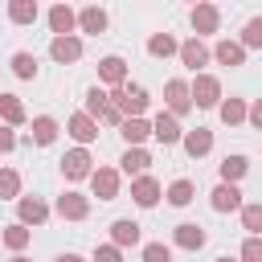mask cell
<instances>
[{"label":"cell","mask_w":262,"mask_h":262,"mask_svg":"<svg viewBox=\"0 0 262 262\" xmlns=\"http://www.w3.org/2000/svg\"><path fill=\"white\" fill-rule=\"evenodd\" d=\"M102 25H106L102 8H86V12H82V29H86V33H102Z\"/></svg>","instance_id":"21"},{"label":"cell","mask_w":262,"mask_h":262,"mask_svg":"<svg viewBox=\"0 0 262 262\" xmlns=\"http://www.w3.org/2000/svg\"><path fill=\"white\" fill-rule=\"evenodd\" d=\"M217 61H225V66H242V45L221 41V45H217Z\"/></svg>","instance_id":"22"},{"label":"cell","mask_w":262,"mask_h":262,"mask_svg":"<svg viewBox=\"0 0 262 262\" xmlns=\"http://www.w3.org/2000/svg\"><path fill=\"white\" fill-rule=\"evenodd\" d=\"M0 147H12V131H0Z\"/></svg>","instance_id":"39"},{"label":"cell","mask_w":262,"mask_h":262,"mask_svg":"<svg viewBox=\"0 0 262 262\" xmlns=\"http://www.w3.org/2000/svg\"><path fill=\"white\" fill-rule=\"evenodd\" d=\"M168 201H172V205H188V201H192V184H188V180H176V184L168 188Z\"/></svg>","instance_id":"23"},{"label":"cell","mask_w":262,"mask_h":262,"mask_svg":"<svg viewBox=\"0 0 262 262\" xmlns=\"http://www.w3.org/2000/svg\"><path fill=\"white\" fill-rule=\"evenodd\" d=\"M57 213H61V217H86V201L70 192V196H61V201H57Z\"/></svg>","instance_id":"17"},{"label":"cell","mask_w":262,"mask_h":262,"mask_svg":"<svg viewBox=\"0 0 262 262\" xmlns=\"http://www.w3.org/2000/svg\"><path fill=\"white\" fill-rule=\"evenodd\" d=\"M61 168H66V176H70V180H78V176H86V172H90V156H86V151H70V156L61 160Z\"/></svg>","instance_id":"3"},{"label":"cell","mask_w":262,"mask_h":262,"mask_svg":"<svg viewBox=\"0 0 262 262\" xmlns=\"http://www.w3.org/2000/svg\"><path fill=\"white\" fill-rule=\"evenodd\" d=\"M250 119H254V123H258V127H262V102H258V106H254V111H250Z\"/></svg>","instance_id":"40"},{"label":"cell","mask_w":262,"mask_h":262,"mask_svg":"<svg viewBox=\"0 0 262 262\" xmlns=\"http://www.w3.org/2000/svg\"><path fill=\"white\" fill-rule=\"evenodd\" d=\"M217 262H229V258H217Z\"/></svg>","instance_id":"42"},{"label":"cell","mask_w":262,"mask_h":262,"mask_svg":"<svg viewBox=\"0 0 262 262\" xmlns=\"http://www.w3.org/2000/svg\"><path fill=\"white\" fill-rule=\"evenodd\" d=\"M131 196H135L139 205H156V196H160V188H156V180H151V176H143V180H135V188H131Z\"/></svg>","instance_id":"8"},{"label":"cell","mask_w":262,"mask_h":262,"mask_svg":"<svg viewBox=\"0 0 262 262\" xmlns=\"http://www.w3.org/2000/svg\"><path fill=\"white\" fill-rule=\"evenodd\" d=\"M192 98H196L201 106H213V102H217V82H213V78H196Z\"/></svg>","instance_id":"6"},{"label":"cell","mask_w":262,"mask_h":262,"mask_svg":"<svg viewBox=\"0 0 262 262\" xmlns=\"http://www.w3.org/2000/svg\"><path fill=\"white\" fill-rule=\"evenodd\" d=\"M192 25H196L201 33H213V29H217V8H209V4L192 8Z\"/></svg>","instance_id":"10"},{"label":"cell","mask_w":262,"mask_h":262,"mask_svg":"<svg viewBox=\"0 0 262 262\" xmlns=\"http://www.w3.org/2000/svg\"><path fill=\"white\" fill-rule=\"evenodd\" d=\"M246 45H262V20H250L246 25Z\"/></svg>","instance_id":"37"},{"label":"cell","mask_w":262,"mask_h":262,"mask_svg":"<svg viewBox=\"0 0 262 262\" xmlns=\"http://www.w3.org/2000/svg\"><path fill=\"white\" fill-rule=\"evenodd\" d=\"M8 12H12V20H20V25H25V20H33V16H37V4H12Z\"/></svg>","instance_id":"34"},{"label":"cell","mask_w":262,"mask_h":262,"mask_svg":"<svg viewBox=\"0 0 262 262\" xmlns=\"http://www.w3.org/2000/svg\"><path fill=\"white\" fill-rule=\"evenodd\" d=\"M53 135H57V123L53 119H37L33 123V139L37 143H53Z\"/></svg>","instance_id":"19"},{"label":"cell","mask_w":262,"mask_h":262,"mask_svg":"<svg viewBox=\"0 0 262 262\" xmlns=\"http://www.w3.org/2000/svg\"><path fill=\"white\" fill-rule=\"evenodd\" d=\"M147 49H151V53H156V57H168V53H172V49H176V41H172V37H168V33H164V37H151V41H147Z\"/></svg>","instance_id":"26"},{"label":"cell","mask_w":262,"mask_h":262,"mask_svg":"<svg viewBox=\"0 0 262 262\" xmlns=\"http://www.w3.org/2000/svg\"><path fill=\"white\" fill-rule=\"evenodd\" d=\"M4 242H8V246H12V250H20V246H25V242H29V233H25V229H20V225H12V229H8V233H4Z\"/></svg>","instance_id":"36"},{"label":"cell","mask_w":262,"mask_h":262,"mask_svg":"<svg viewBox=\"0 0 262 262\" xmlns=\"http://www.w3.org/2000/svg\"><path fill=\"white\" fill-rule=\"evenodd\" d=\"M242 172H246V160H242V156H229V160L221 164V176H225V180H237Z\"/></svg>","instance_id":"29"},{"label":"cell","mask_w":262,"mask_h":262,"mask_svg":"<svg viewBox=\"0 0 262 262\" xmlns=\"http://www.w3.org/2000/svg\"><path fill=\"white\" fill-rule=\"evenodd\" d=\"M184 147H188V156H205V151L213 147V135H209L205 127H196V131H192V135L184 139Z\"/></svg>","instance_id":"7"},{"label":"cell","mask_w":262,"mask_h":262,"mask_svg":"<svg viewBox=\"0 0 262 262\" xmlns=\"http://www.w3.org/2000/svg\"><path fill=\"white\" fill-rule=\"evenodd\" d=\"M242 115H246V111H242V102H237V98H229V102L221 106V119H225V123H237Z\"/></svg>","instance_id":"35"},{"label":"cell","mask_w":262,"mask_h":262,"mask_svg":"<svg viewBox=\"0 0 262 262\" xmlns=\"http://www.w3.org/2000/svg\"><path fill=\"white\" fill-rule=\"evenodd\" d=\"M242 221H246V229L262 233V205H246V209H242Z\"/></svg>","instance_id":"25"},{"label":"cell","mask_w":262,"mask_h":262,"mask_svg":"<svg viewBox=\"0 0 262 262\" xmlns=\"http://www.w3.org/2000/svg\"><path fill=\"white\" fill-rule=\"evenodd\" d=\"M237 205H242V192H237L233 184H221V188L213 192V209L225 213V209H237Z\"/></svg>","instance_id":"4"},{"label":"cell","mask_w":262,"mask_h":262,"mask_svg":"<svg viewBox=\"0 0 262 262\" xmlns=\"http://www.w3.org/2000/svg\"><path fill=\"white\" fill-rule=\"evenodd\" d=\"M115 98H119V111H131V115H139V111L147 106V94H143L139 86H127V90H119Z\"/></svg>","instance_id":"1"},{"label":"cell","mask_w":262,"mask_h":262,"mask_svg":"<svg viewBox=\"0 0 262 262\" xmlns=\"http://www.w3.org/2000/svg\"><path fill=\"white\" fill-rule=\"evenodd\" d=\"M70 135H74V139H82V143H90L98 131H94V123H90L86 115H74V119H70Z\"/></svg>","instance_id":"13"},{"label":"cell","mask_w":262,"mask_h":262,"mask_svg":"<svg viewBox=\"0 0 262 262\" xmlns=\"http://www.w3.org/2000/svg\"><path fill=\"white\" fill-rule=\"evenodd\" d=\"M111 229H115V242H119V246H135V242H139V225H135V221H115Z\"/></svg>","instance_id":"14"},{"label":"cell","mask_w":262,"mask_h":262,"mask_svg":"<svg viewBox=\"0 0 262 262\" xmlns=\"http://www.w3.org/2000/svg\"><path fill=\"white\" fill-rule=\"evenodd\" d=\"M0 115H4L8 123H20V119H25V111H20V102H16L12 94H0Z\"/></svg>","instance_id":"18"},{"label":"cell","mask_w":262,"mask_h":262,"mask_svg":"<svg viewBox=\"0 0 262 262\" xmlns=\"http://www.w3.org/2000/svg\"><path fill=\"white\" fill-rule=\"evenodd\" d=\"M20 217L25 221H45V205L41 201H20Z\"/></svg>","instance_id":"30"},{"label":"cell","mask_w":262,"mask_h":262,"mask_svg":"<svg viewBox=\"0 0 262 262\" xmlns=\"http://www.w3.org/2000/svg\"><path fill=\"white\" fill-rule=\"evenodd\" d=\"M115 188H119L115 172H94V192H98L102 201H111V196H115Z\"/></svg>","instance_id":"16"},{"label":"cell","mask_w":262,"mask_h":262,"mask_svg":"<svg viewBox=\"0 0 262 262\" xmlns=\"http://www.w3.org/2000/svg\"><path fill=\"white\" fill-rule=\"evenodd\" d=\"M168 102H172L176 115L188 111V102H192V98H188V86H184V82H168Z\"/></svg>","instance_id":"12"},{"label":"cell","mask_w":262,"mask_h":262,"mask_svg":"<svg viewBox=\"0 0 262 262\" xmlns=\"http://www.w3.org/2000/svg\"><path fill=\"white\" fill-rule=\"evenodd\" d=\"M151 160H147V151H139V147H131L127 156H123V172H143Z\"/></svg>","instance_id":"20"},{"label":"cell","mask_w":262,"mask_h":262,"mask_svg":"<svg viewBox=\"0 0 262 262\" xmlns=\"http://www.w3.org/2000/svg\"><path fill=\"white\" fill-rule=\"evenodd\" d=\"M147 131H151V127H147L143 119H131V123H123V135H127V143H139Z\"/></svg>","instance_id":"24"},{"label":"cell","mask_w":262,"mask_h":262,"mask_svg":"<svg viewBox=\"0 0 262 262\" xmlns=\"http://www.w3.org/2000/svg\"><path fill=\"white\" fill-rule=\"evenodd\" d=\"M49 25H53V33H61V37H66V33H70V29H74V12H70V8H61V4H57V8H53V12H49Z\"/></svg>","instance_id":"15"},{"label":"cell","mask_w":262,"mask_h":262,"mask_svg":"<svg viewBox=\"0 0 262 262\" xmlns=\"http://www.w3.org/2000/svg\"><path fill=\"white\" fill-rule=\"evenodd\" d=\"M16 188H20L16 172H0V196H16Z\"/></svg>","instance_id":"33"},{"label":"cell","mask_w":262,"mask_h":262,"mask_svg":"<svg viewBox=\"0 0 262 262\" xmlns=\"http://www.w3.org/2000/svg\"><path fill=\"white\" fill-rule=\"evenodd\" d=\"M94 258H98V262H119V250H115V246H102Z\"/></svg>","instance_id":"38"},{"label":"cell","mask_w":262,"mask_h":262,"mask_svg":"<svg viewBox=\"0 0 262 262\" xmlns=\"http://www.w3.org/2000/svg\"><path fill=\"white\" fill-rule=\"evenodd\" d=\"M176 242H180L184 250H196V246H205V229H201V225H180V229H176Z\"/></svg>","instance_id":"9"},{"label":"cell","mask_w":262,"mask_h":262,"mask_svg":"<svg viewBox=\"0 0 262 262\" xmlns=\"http://www.w3.org/2000/svg\"><path fill=\"white\" fill-rule=\"evenodd\" d=\"M78 53H82V45H78L74 37H57V41H53V57H57V61H74Z\"/></svg>","instance_id":"11"},{"label":"cell","mask_w":262,"mask_h":262,"mask_svg":"<svg viewBox=\"0 0 262 262\" xmlns=\"http://www.w3.org/2000/svg\"><path fill=\"white\" fill-rule=\"evenodd\" d=\"M57 262H82V258H74V254H61V258H57Z\"/></svg>","instance_id":"41"},{"label":"cell","mask_w":262,"mask_h":262,"mask_svg":"<svg viewBox=\"0 0 262 262\" xmlns=\"http://www.w3.org/2000/svg\"><path fill=\"white\" fill-rule=\"evenodd\" d=\"M98 70H102V78H106V82H123V61H119V57H106Z\"/></svg>","instance_id":"28"},{"label":"cell","mask_w":262,"mask_h":262,"mask_svg":"<svg viewBox=\"0 0 262 262\" xmlns=\"http://www.w3.org/2000/svg\"><path fill=\"white\" fill-rule=\"evenodd\" d=\"M242 262H262V237H250L242 246Z\"/></svg>","instance_id":"32"},{"label":"cell","mask_w":262,"mask_h":262,"mask_svg":"<svg viewBox=\"0 0 262 262\" xmlns=\"http://www.w3.org/2000/svg\"><path fill=\"white\" fill-rule=\"evenodd\" d=\"M180 57H184V66H192V70H196V66H205V61H209V49H205L201 41H188V45H180Z\"/></svg>","instance_id":"5"},{"label":"cell","mask_w":262,"mask_h":262,"mask_svg":"<svg viewBox=\"0 0 262 262\" xmlns=\"http://www.w3.org/2000/svg\"><path fill=\"white\" fill-rule=\"evenodd\" d=\"M12 70H16L20 78H33V74H37V61H33L29 53H16V57H12Z\"/></svg>","instance_id":"27"},{"label":"cell","mask_w":262,"mask_h":262,"mask_svg":"<svg viewBox=\"0 0 262 262\" xmlns=\"http://www.w3.org/2000/svg\"><path fill=\"white\" fill-rule=\"evenodd\" d=\"M143 262H172V254H168V246L151 242V246H143Z\"/></svg>","instance_id":"31"},{"label":"cell","mask_w":262,"mask_h":262,"mask_svg":"<svg viewBox=\"0 0 262 262\" xmlns=\"http://www.w3.org/2000/svg\"><path fill=\"white\" fill-rule=\"evenodd\" d=\"M151 135H156L160 143H176V139H180V127H176L172 115H160V119L151 123Z\"/></svg>","instance_id":"2"}]
</instances>
